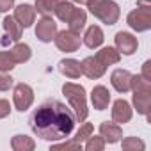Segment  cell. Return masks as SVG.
<instances>
[{
    "label": "cell",
    "instance_id": "obj_1",
    "mask_svg": "<svg viewBox=\"0 0 151 151\" xmlns=\"http://www.w3.org/2000/svg\"><path fill=\"white\" fill-rule=\"evenodd\" d=\"M32 132L43 140H60L69 137L77 117L59 100H46L30 116Z\"/></svg>",
    "mask_w": 151,
    "mask_h": 151
},
{
    "label": "cell",
    "instance_id": "obj_2",
    "mask_svg": "<svg viewBox=\"0 0 151 151\" xmlns=\"http://www.w3.org/2000/svg\"><path fill=\"white\" fill-rule=\"evenodd\" d=\"M62 94L69 101V105L73 109V114H75V117H77V121H80V123L86 121L87 119V114H89V109H87V98H86L84 86L66 82L62 86Z\"/></svg>",
    "mask_w": 151,
    "mask_h": 151
},
{
    "label": "cell",
    "instance_id": "obj_3",
    "mask_svg": "<svg viewBox=\"0 0 151 151\" xmlns=\"http://www.w3.org/2000/svg\"><path fill=\"white\" fill-rule=\"evenodd\" d=\"M86 4H87V9L91 11V14L96 16L105 25L117 23V20L121 16V9L114 0H87Z\"/></svg>",
    "mask_w": 151,
    "mask_h": 151
},
{
    "label": "cell",
    "instance_id": "obj_4",
    "mask_svg": "<svg viewBox=\"0 0 151 151\" xmlns=\"http://www.w3.org/2000/svg\"><path fill=\"white\" fill-rule=\"evenodd\" d=\"M128 25L135 30V32H146L151 29V2L149 0H139L137 2V9H133L128 18H126Z\"/></svg>",
    "mask_w": 151,
    "mask_h": 151
},
{
    "label": "cell",
    "instance_id": "obj_5",
    "mask_svg": "<svg viewBox=\"0 0 151 151\" xmlns=\"http://www.w3.org/2000/svg\"><path fill=\"white\" fill-rule=\"evenodd\" d=\"M53 41H55V45H57L59 50L68 52V53L77 52V50L80 48V34L71 32L69 29H68V30H60V32H57L55 37H53Z\"/></svg>",
    "mask_w": 151,
    "mask_h": 151
},
{
    "label": "cell",
    "instance_id": "obj_6",
    "mask_svg": "<svg viewBox=\"0 0 151 151\" xmlns=\"http://www.w3.org/2000/svg\"><path fill=\"white\" fill-rule=\"evenodd\" d=\"M13 101H14L16 110L25 112L32 105V101H34V91H32V87L27 86V84H23V82L18 84L14 87V93H13Z\"/></svg>",
    "mask_w": 151,
    "mask_h": 151
},
{
    "label": "cell",
    "instance_id": "obj_7",
    "mask_svg": "<svg viewBox=\"0 0 151 151\" xmlns=\"http://www.w3.org/2000/svg\"><path fill=\"white\" fill-rule=\"evenodd\" d=\"M57 34V23L50 16H43L36 27V37L43 43H50Z\"/></svg>",
    "mask_w": 151,
    "mask_h": 151
},
{
    "label": "cell",
    "instance_id": "obj_8",
    "mask_svg": "<svg viewBox=\"0 0 151 151\" xmlns=\"http://www.w3.org/2000/svg\"><path fill=\"white\" fill-rule=\"evenodd\" d=\"M114 39H116V48H117L119 53L133 55L137 52L139 43H137V37L133 34H130V32H117Z\"/></svg>",
    "mask_w": 151,
    "mask_h": 151
},
{
    "label": "cell",
    "instance_id": "obj_9",
    "mask_svg": "<svg viewBox=\"0 0 151 151\" xmlns=\"http://www.w3.org/2000/svg\"><path fill=\"white\" fill-rule=\"evenodd\" d=\"M80 64H82V75H86L91 80H96V78L103 77L105 69H107L96 57H86Z\"/></svg>",
    "mask_w": 151,
    "mask_h": 151
},
{
    "label": "cell",
    "instance_id": "obj_10",
    "mask_svg": "<svg viewBox=\"0 0 151 151\" xmlns=\"http://www.w3.org/2000/svg\"><path fill=\"white\" fill-rule=\"evenodd\" d=\"M132 107L126 100H116L112 107V121L117 124H124L132 119Z\"/></svg>",
    "mask_w": 151,
    "mask_h": 151
},
{
    "label": "cell",
    "instance_id": "obj_11",
    "mask_svg": "<svg viewBox=\"0 0 151 151\" xmlns=\"http://www.w3.org/2000/svg\"><path fill=\"white\" fill-rule=\"evenodd\" d=\"M14 20L20 23L22 29H29L36 20V9L29 4H22L14 9Z\"/></svg>",
    "mask_w": 151,
    "mask_h": 151
},
{
    "label": "cell",
    "instance_id": "obj_12",
    "mask_svg": "<svg viewBox=\"0 0 151 151\" xmlns=\"http://www.w3.org/2000/svg\"><path fill=\"white\" fill-rule=\"evenodd\" d=\"M100 135L103 137L105 142H109V144H116V142L121 140V137H123V130H121V126H119L117 123H109V121H105V123L100 124Z\"/></svg>",
    "mask_w": 151,
    "mask_h": 151
},
{
    "label": "cell",
    "instance_id": "obj_13",
    "mask_svg": "<svg viewBox=\"0 0 151 151\" xmlns=\"http://www.w3.org/2000/svg\"><path fill=\"white\" fill-rule=\"evenodd\" d=\"M130 80H132V73L128 69H116L110 77V82L117 93H128L130 91Z\"/></svg>",
    "mask_w": 151,
    "mask_h": 151
},
{
    "label": "cell",
    "instance_id": "obj_14",
    "mask_svg": "<svg viewBox=\"0 0 151 151\" xmlns=\"http://www.w3.org/2000/svg\"><path fill=\"white\" fill-rule=\"evenodd\" d=\"M59 71L68 78H80L82 75V64L77 59H62L59 62Z\"/></svg>",
    "mask_w": 151,
    "mask_h": 151
},
{
    "label": "cell",
    "instance_id": "obj_15",
    "mask_svg": "<svg viewBox=\"0 0 151 151\" xmlns=\"http://www.w3.org/2000/svg\"><path fill=\"white\" fill-rule=\"evenodd\" d=\"M91 101L96 110H105L110 103V93L105 86H96L91 93Z\"/></svg>",
    "mask_w": 151,
    "mask_h": 151
},
{
    "label": "cell",
    "instance_id": "obj_16",
    "mask_svg": "<svg viewBox=\"0 0 151 151\" xmlns=\"http://www.w3.org/2000/svg\"><path fill=\"white\" fill-rule=\"evenodd\" d=\"M105 36H103V30L98 27V25H91L87 30H86V36H84V45L91 50L98 48L101 43H103Z\"/></svg>",
    "mask_w": 151,
    "mask_h": 151
},
{
    "label": "cell",
    "instance_id": "obj_17",
    "mask_svg": "<svg viewBox=\"0 0 151 151\" xmlns=\"http://www.w3.org/2000/svg\"><path fill=\"white\" fill-rule=\"evenodd\" d=\"M94 57H96L105 68H107V66H112V64H117V62L121 60V53L117 52V48H112V46L101 48Z\"/></svg>",
    "mask_w": 151,
    "mask_h": 151
},
{
    "label": "cell",
    "instance_id": "obj_18",
    "mask_svg": "<svg viewBox=\"0 0 151 151\" xmlns=\"http://www.w3.org/2000/svg\"><path fill=\"white\" fill-rule=\"evenodd\" d=\"M86 20H87L86 11H84V9H77V7H75L73 14H71V16H69V20H68V23H69V30H71V32L80 34V32L84 30V27H86Z\"/></svg>",
    "mask_w": 151,
    "mask_h": 151
},
{
    "label": "cell",
    "instance_id": "obj_19",
    "mask_svg": "<svg viewBox=\"0 0 151 151\" xmlns=\"http://www.w3.org/2000/svg\"><path fill=\"white\" fill-rule=\"evenodd\" d=\"M2 23H4V30L7 32L9 41H20V37H22V27L14 20V16H6Z\"/></svg>",
    "mask_w": 151,
    "mask_h": 151
},
{
    "label": "cell",
    "instance_id": "obj_20",
    "mask_svg": "<svg viewBox=\"0 0 151 151\" xmlns=\"http://www.w3.org/2000/svg\"><path fill=\"white\" fill-rule=\"evenodd\" d=\"M133 107L137 109L139 114L147 116L149 107H151V93H135L133 94Z\"/></svg>",
    "mask_w": 151,
    "mask_h": 151
},
{
    "label": "cell",
    "instance_id": "obj_21",
    "mask_svg": "<svg viewBox=\"0 0 151 151\" xmlns=\"http://www.w3.org/2000/svg\"><path fill=\"white\" fill-rule=\"evenodd\" d=\"M11 147L14 151H32L36 147V142L27 135H14L11 140Z\"/></svg>",
    "mask_w": 151,
    "mask_h": 151
},
{
    "label": "cell",
    "instance_id": "obj_22",
    "mask_svg": "<svg viewBox=\"0 0 151 151\" xmlns=\"http://www.w3.org/2000/svg\"><path fill=\"white\" fill-rule=\"evenodd\" d=\"M11 55H13V59L16 60V64H22V62H27V60L30 59L32 52H30V46H29V45L18 43L14 48H11Z\"/></svg>",
    "mask_w": 151,
    "mask_h": 151
},
{
    "label": "cell",
    "instance_id": "obj_23",
    "mask_svg": "<svg viewBox=\"0 0 151 151\" xmlns=\"http://www.w3.org/2000/svg\"><path fill=\"white\" fill-rule=\"evenodd\" d=\"M130 89H133V93H151V84L142 75H132Z\"/></svg>",
    "mask_w": 151,
    "mask_h": 151
},
{
    "label": "cell",
    "instance_id": "obj_24",
    "mask_svg": "<svg viewBox=\"0 0 151 151\" xmlns=\"http://www.w3.org/2000/svg\"><path fill=\"white\" fill-rule=\"evenodd\" d=\"M73 11H75V6H73L71 2H66V0H62V2H59V4H57V7L53 9L55 16H57V18H59L60 22H66V23H68L69 16L73 14Z\"/></svg>",
    "mask_w": 151,
    "mask_h": 151
},
{
    "label": "cell",
    "instance_id": "obj_25",
    "mask_svg": "<svg viewBox=\"0 0 151 151\" xmlns=\"http://www.w3.org/2000/svg\"><path fill=\"white\" fill-rule=\"evenodd\" d=\"M59 2H62V0H36V11L41 13L43 16H48L53 13Z\"/></svg>",
    "mask_w": 151,
    "mask_h": 151
},
{
    "label": "cell",
    "instance_id": "obj_26",
    "mask_svg": "<svg viewBox=\"0 0 151 151\" xmlns=\"http://www.w3.org/2000/svg\"><path fill=\"white\" fill-rule=\"evenodd\" d=\"M16 60L13 59L11 55V50H6V52H0V71H11L14 68Z\"/></svg>",
    "mask_w": 151,
    "mask_h": 151
},
{
    "label": "cell",
    "instance_id": "obj_27",
    "mask_svg": "<svg viewBox=\"0 0 151 151\" xmlns=\"http://www.w3.org/2000/svg\"><path fill=\"white\" fill-rule=\"evenodd\" d=\"M146 147V144L140 140V139H137V137H126V139H123V149L124 151H142Z\"/></svg>",
    "mask_w": 151,
    "mask_h": 151
},
{
    "label": "cell",
    "instance_id": "obj_28",
    "mask_svg": "<svg viewBox=\"0 0 151 151\" xmlns=\"http://www.w3.org/2000/svg\"><path fill=\"white\" fill-rule=\"evenodd\" d=\"M105 147V140H103V137L100 135V137H89L87 139V142H86V149L87 151H101Z\"/></svg>",
    "mask_w": 151,
    "mask_h": 151
},
{
    "label": "cell",
    "instance_id": "obj_29",
    "mask_svg": "<svg viewBox=\"0 0 151 151\" xmlns=\"http://www.w3.org/2000/svg\"><path fill=\"white\" fill-rule=\"evenodd\" d=\"M91 133H93V124L91 123H86V124L80 126V130L77 132V135H75L73 139L78 140V142H84V140H87L91 137Z\"/></svg>",
    "mask_w": 151,
    "mask_h": 151
},
{
    "label": "cell",
    "instance_id": "obj_30",
    "mask_svg": "<svg viewBox=\"0 0 151 151\" xmlns=\"http://www.w3.org/2000/svg\"><path fill=\"white\" fill-rule=\"evenodd\" d=\"M13 87V78L6 71H0V91H9Z\"/></svg>",
    "mask_w": 151,
    "mask_h": 151
},
{
    "label": "cell",
    "instance_id": "obj_31",
    "mask_svg": "<svg viewBox=\"0 0 151 151\" xmlns=\"http://www.w3.org/2000/svg\"><path fill=\"white\" fill-rule=\"evenodd\" d=\"M52 149H82V142L73 139V140L64 142V144H55V146H52Z\"/></svg>",
    "mask_w": 151,
    "mask_h": 151
},
{
    "label": "cell",
    "instance_id": "obj_32",
    "mask_svg": "<svg viewBox=\"0 0 151 151\" xmlns=\"http://www.w3.org/2000/svg\"><path fill=\"white\" fill-rule=\"evenodd\" d=\"M9 112H11V105H9V101H7V100H0V119L7 117Z\"/></svg>",
    "mask_w": 151,
    "mask_h": 151
},
{
    "label": "cell",
    "instance_id": "obj_33",
    "mask_svg": "<svg viewBox=\"0 0 151 151\" xmlns=\"http://www.w3.org/2000/svg\"><path fill=\"white\" fill-rule=\"evenodd\" d=\"M14 6V0H0V13H6Z\"/></svg>",
    "mask_w": 151,
    "mask_h": 151
},
{
    "label": "cell",
    "instance_id": "obj_34",
    "mask_svg": "<svg viewBox=\"0 0 151 151\" xmlns=\"http://www.w3.org/2000/svg\"><path fill=\"white\" fill-rule=\"evenodd\" d=\"M149 68H151V60H146L142 66V77L146 80H151V75H149Z\"/></svg>",
    "mask_w": 151,
    "mask_h": 151
},
{
    "label": "cell",
    "instance_id": "obj_35",
    "mask_svg": "<svg viewBox=\"0 0 151 151\" xmlns=\"http://www.w3.org/2000/svg\"><path fill=\"white\" fill-rule=\"evenodd\" d=\"M73 2H77V4H86L87 0H73Z\"/></svg>",
    "mask_w": 151,
    "mask_h": 151
}]
</instances>
